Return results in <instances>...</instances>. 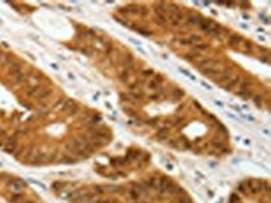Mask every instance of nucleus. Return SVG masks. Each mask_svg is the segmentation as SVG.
I'll list each match as a JSON object with an SVG mask.
<instances>
[{"mask_svg": "<svg viewBox=\"0 0 271 203\" xmlns=\"http://www.w3.org/2000/svg\"><path fill=\"white\" fill-rule=\"evenodd\" d=\"M94 189H95V194H98V195H102V194H105L106 192L105 185H95Z\"/></svg>", "mask_w": 271, "mask_h": 203, "instance_id": "obj_35", "label": "nucleus"}, {"mask_svg": "<svg viewBox=\"0 0 271 203\" xmlns=\"http://www.w3.org/2000/svg\"><path fill=\"white\" fill-rule=\"evenodd\" d=\"M241 117H244L245 119H248V121H255V118H253L252 115H241Z\"/></svg>", "mask_w": 271, "mask_h": 203, "instance_id": "obj_47", "label": "nucleus"}, {"mask_svg": "<svg viewBox=\"0 0 271 203\" xmlns=\"http://www.w3.org/2000/svg\"><path fill=\"white\" fill-rule=\"evenodd\" d=\"M130 74H132V68L130 69H123L121 73H119V80L122 83H128L129 79H130Z\"/></svg>", "mask_w": 271, "mask_h": 203, "instance_id": "obj_18", "label": "nucleus"}, {"mask_svg": "<svg viewBox=\"0 0 271 203\" xmlns=\"http://www.w3.org/2000/svg\"><path fill=\"white\" fill-rule=\"evenodd\" d=\"M213 79V81L214 83H217V84H225L228 83L229 80L232 79V73L231 72H226V70H221L218 74H216L214 77H211Z\"/></svg>", "mask_w": 271, "mask_h": 203, "instance_id": "obj_3", "label": "nucleus"}, {"mask_svg": "<svg viewBox=\"0 0 271 203\" xmlns=\"http://www.w3.org/2000/svg\"><path fill=\"white\" fill-rule=\"evenodd\" d=\"M201 27V30L206 34H210V35H220L221 34V26L218 23H216L214 20H210V19H202L201 23L198 25Z\"/></svg>", "mask_w": 271, "mask_h": 203, "instance_id": "obj_1", "label": "nucleus"}, {"mask_svg": "<svg viewBox=\"0 0 271 203\" xmlns=\"http://www.w3.org/2000/svg\"><path fill=\"white\" fill-rule=\"evenodd\" d=\"M194 47L198 50V52H201V50H206L207 49V43H205L203 41H202V42H197V43H194Z\"/></svg>", "mask_w": 271, "mask_h": 203, "instance_id": "obj_27", "label": "nucleus"}, {"mask_svg": "<svg viewBox=\"0 0 271 203\" xmlns=\"http://www.w3.org/2000/svg\"><path fill=\"white\" fill-rule=\"evenodd\" d=\"M79 111V108H77V106H75V107H72L69 111H68V115H73L75 113H77Z\"/></svg>", "mask_w": 271, "mask_h": 203, "instance_id": "obj_42", "label": "nucleus"}, {"mask_svg": "<svg viewBox=\"0 0 271 203\" xmlns=\"http://www.w3.org/2000/svg\"><path fill=\"white\" fill-rule=\"evenodd\" d=\"M76 161H77V158L73 157V156H64L61 162H64V164H75Z\"/></svg>", "mask_w": 271, "mask_h": 203, "instance_id": "obj_23", "label": "nucleus"}, {"mask_svg": "<svg viewBox=\"0 0 271 203\" xmlns=\"http://www.w3.org/2000/svg\"><path fill=\"white\" fill-rule=\"evenodd\" d=\"M121 100L122 102H130L129 96H128V95H125V94H121Z\"/></svg>", "mask_w": 271, "mask_h": 203, "instance_id": "obj_43", "label": "nucleus"}, {"mask_svg": "<svg viewBox=\"0 0 271 203\" xmlns=\"http://www.w3.org/2000/svg\"><path fill=\"white\" fill-rule=\"evenodd\" d=\"M172 95H174L175 99L179 100V99H182V98L184 96V91H183V90H180V88H174Z\"/></svg>", "mask_w": 271, "mask_h": 203, "instance_id": "obj_22", "label": "nucleus"}, {"mask_svg": "<svg viewBox=\"0 0 271 203\" xmlns=\"http://www.w3.org/2000/svg\"><path fill=\"white\" fill-rule=\"evenodd\" d=\"M184 20H186V22H188L190 23V25H199L201 23V20H202V18L201 16H198V15H195V14H190L188 12L186 16H184Z\"/></svg>", "mask_w": 271, "mask_h": 203, "instance_id": "obj_13", "label": "nucleus"}, {"mask_svg": "<svg viewBox=\"0 0 271 203\" xmlns=\"http://www.w3.org/2000/svg\"><path fill=\"white\" fill-rule=\"evenodd\" d=\"M141 203H148V202H141Z\"/></svg>", "mask_w": 271, "mask_h": 203, "instance_id": "obj_53", "label": "nucleus"}, {"mask_svg": "<svg viewBox=\"0 0 271 203\" xmlns=\"http://www.w3.org/2000/svg\"><path fill=\"white\" fill-rule=\"evenodd\" d=\"M179 70H180V72L183 73V74H186V76H187V77H188V79H190V80H193V81H197V77H195L194 74H191V73H190V70H187V69H183V68H179Z\"/></svg>", "mask_w": 271, "mask_h": 203, "instance_id": "obj_29", "label": "nucleus"}, {"mask_svg": "<svg viewBox=\"0 0 271 203\" xmlns=\"http://www.w3.org/2000/svg\"><path fill=\"white\" fill-rule=\"evenodd\" d=\"M241 42H243V38H241V35H239V34H231V35H229V38H228V43L232 47L240 46V45H241Z\"/></svg>", "mask_w": 271, "mask_h": 203, "instance_id": "obj_9", "label": "nucleus"}, {"mask_svg": "<svg viewBox=\"0 0 271 203\" xmlns=\"http://www.w3.org/2000/svg\"><path fill=\"white\" fill-rule=\"evenodd\" d=\"M211 145H213V146H216L217 149H225L224 142L220 141V140H213V141H211Z\"/></svg>", "mask_w": 271, "mask_h": 203, "instance_id": "obj_34", "label": "nucleus"}, {"mask_svg": "<svg viewBox=\"0 0 271 203\" xmlns=\"http://www.w3.org/2000/svg\"><path fill=\"white\" fill-rule=\"evenodd\" d=\"M30 181L34 183V184H37V185H38V187H41L42 189H46V185L43 184V183H41V181H38V180H35V179H30Z\"/></svg>", "mask_w": 271, "mask_h": 203, "instance_id": "obj_37", "label": "nucleus"}, {"mask_svg": "<svg viewBox=\"0 0 271 203\" xmlns=\"http://www.w3.org/2000/svg\"><path fill=\"white\" fill-rule=\"evenodd\" d=\"M241 43H243V45H244V46H245V49H248V50H251V49H252V47H253V45H252V43H251V42H249V41H243V42H241Z\"/></svg>", "mask_w": 271, "mask_h": 203, "instance_id": "obj_38", "label": "nucleus"}, {"mask_svg": "<svg viewBox=\"0 0 271 203\" xmlns=\"http://www.w3.org/2000/svg\"><path fill=\"white\" fill-rule=\"evenodd\" d=\"M259 41H260V42H265L266 39H265V37H259Z\"/></svg>", "mask_w": 271, "mask_h": 203, "instance_id": "obj_52", "label": "nucleus"}, {"mask_svg": "<svg viewBox=\"0 0 271 203\" xmlns=\"http://www.w3.org/2000/svg\"><path fill=\"white\" fill-rule=\"evenodd\" d=\"M132 187H133V189H136L140 195L146 194V191H148V185H146V183H137L136 181V183H132Z\"/></svg>", "mask_w": 271, "mask_h": 203, "instance_id": "obj_14", "label": "nucleus"}, {"mask_svg": "<svg viewBox=\"0 0 271 203\" xmlns=\"http://www.w3.org/2000/svg\"><path fill=\"white\" fill-rule=\"evenodd\" d=\"M239 96L244 98V99H249V98H252V91L251 90H244V91H239Z\"/></svg>", "mask_w": 271, "mask_h": 203, "instance_id": "obj_25", "label": "nucleus"}, {"mask_svg": "<svg viewBox=\"0 0 271 203\" xmlns=\"http://www.w3.org/2000/svg\"><path fill=\"white\" fill-rule=\"evenodd\" d=\"M252 99H253V102H255L256 106H258V107H262V103H263L262 95H255V96H252Z\"/></svg>", "mask_w": 271, "mask_h": 203, "instance_id": "obj_32", "label": "nucleus"}, {"mask_svg": "<svg viewBox=\"0 0 271 203\" xmlns=\"http://www.w3.org/2000/svg\"><path fill=\"white\" fill-rule=\"evenodd\" d=\"M226 115H228V117L231 118V119H237V118H236V117H235V115H233V114H231V113H228Z\"/></svg>", "mask_w": 271, "mask_h": 203, "instance_id": "obj_50", "label": "nucleus"}, {"mask_svg": "<svg viewBox=\"0 0 271 203\" xmlns=\"http://www.w3.org/2000/svg\"><path fill=\"white\" fill-rule=\"evenodd\" d=\"M172 184L174 183L171 181V179L160 177V183H159V188H157V191H159L160 194H166V192H168V189L171 188V185Z\"/></svg>", "mask_w": 271, "mask_h": 203, "instance_id": "obj_6", "label": "nucleus"}, {"mask_svg": "<svg viewBox=\"0 0 271 203\" xmlns=\"http://www.w3.org/2000/svg\"><path fill=\"white\" fill-rule=\"evenodd\" d=\"M168 194L170 195H174V196H180V195H183V194H186V191H184L183 188L180 187V185H178V184H174L171 185V188L168 189Z\"/></svg>", "mask_w": 271, "mask_h": 203, "instance_id": "obj_10", "label": "nucleus"}, {"mask_svg": "<svg viewBox=\"0 0 271 203\" xmlns=\"http://www.w3.org/2000/svg\"><path fill=\"white\" fill-rule=\"evenodd\" d=\"M53 94V90L49 87H42L39 90V92L35 95V99L38 100H43V99H47V98H50V95Z\"/></svg>", "mask_w": 271, "mask_h": 203, "instance_id": "obj_8", "label": "nucleus"}, {"mask_svg": "<svg viewBox=\"0 0 271 203\" xmlns=\"http://www.w3.org/2000/svg\"><path fill=\"white\" fill-rule=\"evenodd\" d=\"M159 183H160V177H150L149 180L146 181V185L157 189V188H159Z\"/></svg>", "mask_w": 271, "mask_h": 203, "instance_id": "obj_20", "label": "nucleus"}, {"mask_svg": "<svg viewBox=\"0 0 271 203\" xmlns=\"http://www.w3.org/2000/svg\"><path fill=\"white\" fill-rule=\"evenodd\" d=\"M8 187L11 188L14 192H19V191H22L23 187H25V181H23V180H14V181H10V183H8Z\"/></svg>", "mask_w": 271, "mask_h": 203, "instance_id": "obj_11", "label": "nucleus"}, {"mask_svg": "<svg viewBox=\"0 0 271 203\" xmlns=\"http://www.w3.org/2000/svg\"><path fill=\"white\" fill-rule=\"evenodd\" d=\"M75 106H76V102H75L73 99H71V98H69V99H65V100H64V103H63V107H61V110H63V111H67V113H68V111H69L72 107H75Z\"/></svg>", "mask_w": 271, "mask_h": 203, "instance_id": "obj_17", "label": "nucleus"}, {"mask_svg": "<svg viewBox=\"0 0 271 203\" xmlns=\"http://www.w3.org/2000/svg\"><path fill=\"white\" fill-rule=\"evenodd\" d=\"M106 187V192H119L121 191V187H118V185H105Z\"/></svg>", "mask_w": 271, "mask_h": 203, "instance_id": "obj_33", "label": "nucleus"}, {"mask_svg": "<svg viewBox=\"0 0 271 203\" xmlns=\"http://www.w3.org/2000/svg\"><path fill=\"white\" fill-rule=\"evenodd\" d=\"M244 185L247 191H249L251 194H258L259 191L262 192V181L249 180V181H244Z\"/></svg>", "mask_w": 271, "mask_h": 203, "instance_id": "obj_4", "label": "nucleus"}, {"mask_svg": "<svg viewBox=\"0 0 271 203\" xmlns=\"http://www.w3.org/2000/svg\"><path fill=\"white\" fill-rule=\"evenodd\" d=\"M129 195H130V196H132V198H133V199H137V198H138V196H140V194H138V192H137V191H136V189H132V191H130V192H129Z\"/></svg>", "mask_w": 271, "mask_h": 203, "instance_id": "obj_40", "label": "nucleus"}, {"mask_svg": "<svg viewBox=\"0 0 271 203\" xmlns=\"http://www.w3.org/2000/svg\"><path fill=\"white\" fill-rule=\"evenodd\" d=\"M41 86H35V87H31V88H29V90H27V92H26V95H27V98H30V99H31V98H35V95L39 92V90H41Z\"/></svg>", "mask_w": 271, "mask_h": 203, "instance_id": "obj_19", "label": "nucleus"}, {"mask_svg": "<svg viewBox=\"0 0 271 203\" xmlns=\"http://www.w3.org/2000/svg\"><path fill=\"white\" fill-rule=\"evenodd\" d=\"M240 81H241V77L240 76H232V79L224 86V90L225 91H233L236 87H239Z\"/></svg>", "mask_w": 271, "mask_h": 203, "instance_id": "obj_7", "label": "nucleus"}, {"mask_svg": "<svg viewBox=\"0 0 271 203\" xmlns=\"http://www.w3.org/2000/svg\"><path fill=\"white\" fill-rule=\"evenodd\" d=\"M50 66L53 68V69H56V70H58V66L56 65V64H50Z\"/></svg>", "mask_w": 271, "mask_h": 203, "instance_id": "obj_51", "label": "nucleus"}, {"mask_svg": "<svg viewBox=\"0 0 271 203\" xmlns=\"http://www.w3.org/2000/svg\"><path fill=\"white\" fill-rule=\"evenodd\" d=\"M148 88H149V90H156V91H157V90L160 88V84L152 79V80H150L149 83H148Z\"/></svg>", "mask_w": 271, "mask_h": 203, "instance_id": "obj_31", "label": "nucleus"}, {"mask_svg": "<svg viewBox=\"0 0 271 203\" xmlns=\"http://www.w3.org/2000/svg\"><path fill=\"white\" fill-rule=\"evenodd\" d=\"M27 83L30 84V86L35 87L38 86V84L41 83V76H38V74H30V76H27Z\"/></svg>", "mask_w": 271, "mask_h": 203, "instance_id": "obj_16", "label": "nucleus"}, {"mask_svg": "<svg viewBox=\"0 0 271 203\" xmlns=\"http://www.w3.org/2000/svg\"><path fill=\"white\" fill-rule=\"evenodd\" d=\"M16 146H18V140H16L15 137H10L8 140H7V142L4 144V152L6 153H15L16 150Z\"/></svg>", "mask_w": 271, "mask_h": 203, "instance_id": "obj_5", "label": "nucleus"}, {"mask_svg": "<svg viewBox=\"0 0 271 203\" xmlns=\"http://www.w3.org/2000/svg\"><path fill=\"white\" fill-rule=\"evenodd\" d=\"M121 66H122V70L123 69H130V68L133 66V56L132 54H126V56L123 57V60L121 62Z\"/></svg>", "mask_w": 271, "mask_h": 203, "instance_id": "obj_15", "label": "nucleus"}, {"mask_svg": "<svg viewBox=\"0 0 271 203\" xmlns=\"http://www.w3.org/2000/svg\"><path fill=\"white\" fill-rule=\"evenodd\" d=\"M0 167H2V162H0Z\"/></svg>", "mask_w": 271, "mask_h": 203, "instance_id": "obj_54", "label": "nucleus"}, {"mask_svg": "<svg viewBox=\"0 0 271 203\" xmlns=\"http://www.w3.org/2000/svg\"><path fill=\"white\" fill-rule=\"evenodd\" d=\"M12 81H14V84H15V86H20V84H23V83H26V81H27V74L22 70L20 73L12 76Z\"/></svg>", "mask_w": 271, "mask_h": 203, "instance_id": "obj_12", "label": "nucleus"}, {"mask_svg": "<svg viewBox=\"0 0 271 203\" xmlns=\"http://www.w3.org/2000/svg\"><path fill=\"white\" fill-rule=\"evenodd\" d=\"M149 99H150V100H159V99H160V92H155L153 95H150Z\"/></svg>", "mask_w": 271, "mask_h": 203, "instance_id": "obj_39", "label": "nucleus"}, {"mask_svg": "<svg viewBox=\"0 0 271 203\" xmlns=\"http://www.w3.org/2000/svg\"><path fill=\"white\" fill-rule=\"evenodd\" d=\"M231 107H232V108H233V110H235V111H237V113H240V114H241V108H240L239 106H236V104H232Z\"/></svg>", "mask_w": 271, "mask_h": 203, "instance_id": "obj_44", "label": "nucleus"}, {"mask_svg": "<svg viewBox=\"0 0 271 203\" xmlns=\"http://www.w3.org/2000/svg\"><path fill=\"white\" fill-rule=\"evenodd\" d=\"M178 203H193V202H191V199L186 194H183V195L178 196Z\"/></svg>", "mask_w": 271, "mask_h": 203, "instance_id": "obj_28", "label": "nucleus"}, {"mask_svg": "<svg viewBox=\"0 0 271 203\" xmlns=\"http://www.w3.org/2000/svg\"><path fill=\"white\" fill-rule=\"evenodd\" d=\"M180 45H183V46H187V45H191V42H190V39L182 38V39H180Z\"/></svg>", "mask_w": 271, "mask_h": 203, "instance_id": "obj_41", "label": "nucleus"}, {"mask_svg": "<svg viewBox=\"0 0 271 203\" xmlns=\"http://www.w3.org/2000/svg\"><path fill=\"white\" fill-rule=\"evenodd\" d=\"M146 123H148V125H156L157 121L156 119H148V121H146Z\"/></svg>", "mask_w": 271, "mask_h": 203, "instance_id": "obj_48", "label": "nucleus"}, {"mask_svg": "<svg viewBox=\"0 0 271 203\" xmlns=\"http://www.w3.org/2000/svg\"><path fill=\"white\" fill-rule=\"evenodd\" d=\"M201 86H202V87H205V88H206V90H211V87L209 86V84L205 83V81H201Z\"/></svg>", "mask_w": 271, "mask_h": 203, "instance_id": "obj_46", "label": "nucleus"}, {"mask_svg": "<svg viewBox=\"0 0 271 203\" xmlns=\"http://www.w3.org/2000/svg\"><path fill=\"white\" fill-rule=\"evenodd\" d=\"M12 203H18V202H22L23 201V195L22 194H19V192H15L12 196H11V199H10Z\"/></svg>", "mask_w": 271, "mask_h": 203, "instance_id": "obj_26", "label": "nucleus"}, {"mask_svg": "<svg viewBox=\"0 0 271 203\" xmlns=\"http://www.w3.org/2000/svg\"><path fill=\"white\" fill-rule=\"evenodd\" d=\"M129 41H130V42H133V43H134V45H137V46L140 45V42H138V41H137V39H134V38H130Z\"/></svg>", "mask_w": 271, "mask_h": 203, "instance_id": "obj_49", "label": "nucleus"}, {"mask_svg": "<svg viewBox=\"0 0 271 203\" xmlns=\"http://www.w3.org/2000/svg\"><path fill=\"white\" fill-rule=\"evenodd\" d=\"M168 16H167V19L170 20V22H180V23H183V20H184V14L180 11L178 7H175V6H170V8H168Z\"/></svg>", "mask_w": 271, "mask_h": 203, "instance_id": "obj_2", "label": "nucleus"}, {"mask_svg": "<svg viewBox=\"0 0 271 203\" xmlns=\"http://www.w3.org/2000/svg\"><path fill=\"white\" fill-rule=\"evenodd\" d=\"M167 135H168V129H167V127L160 129V130L156 133V137L159 138V140H166Z\"/></svg>", "mask_w": 271, "mask_h": 203, "instance_id": "obj_21", "label": "nucleus"}, {"mask_svg": "<svg viewBox=\"0 0 271 203\" xmlns=\"http://www.w3.org/2000/svg\"><path fill=\"white\" fill-rule=\"evenodd\" d=\"M214 104H216V106H218V107H221V108L224 107V103H222V102H220V100H217V99L214 100Z\"/></svg>", "mask_w": 271, "mask_h": 203, "instance_id": "obj_45", "label": "nucleus"}, {"mask_svg": "<svg viewBox=\"0 0 271 203\" xmlns=\"http://www.w3.org/2000/svg\"><path fill=\"white\" fill-rule=\"evenodd\" d=\"M199 57H201L199 52H191V53L186 54V58H187V60H190V61H194V62H195V60H198Z\"/></svg>", "mask_w": 271, "mask_h": 203, "instance_id": "obj_24", "label": "nucleus"}, {"mask_svg": "<svg viewBox=\"0 0 271 203\" xmlns=\"http://www.w3.org/2000/svg\"><path fill=\"white\" fill-rule=\"evenodd\" d=\"M190 42H191V43L202 42V37L199 35V34H191V37H190Z\"/></svg>", "mask_w": 271, "mask_h": 203, "instance_id": "obj_30", "label": "nucleus"}, {"mask_svg": "<svg viewBox=\"0 0 271 203\" xmlns=\"http://www.w3.org/2000/svg\"><path fill=\"white\" fill-rule=\"evenodd\" d=\"M153 74H155V72L152 69H145L142 72V77H153Z\"/></svg>", "mask_w": 271, "mask_h": 203, "instance_id": "obj_36", "label": "nucleus"}]
</instances>
